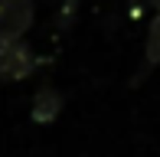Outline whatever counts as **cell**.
Returning <instances> with one entry per match:
<instances>
[{"label": "cell", "instance_id": "cell-5", "mask_svg": "<svg viewBox=\"0 0 160 157\" xmlns=\"http://www.w3.org/2000/svg\"><path fill=\"white\" fill-rule=\"evenodd\" d=\"M147 3H150V7H154V10H160V0H147Z\"/></svg>", "mask_w": 160, "mask_h": 157}, {"label": "cell", "instance_id": "cell-4", "mask_svg": "<svg viewBox=\"0 0 160 157\" xmlns=\"http://www.w3.org/2000/svg\"><path fill=\"white\" fill-rule=\"evenodd\" d=\"M144 59H147V69L160 66V10H157L154 23H150V30H147V46H144Z\"/></svg>", "mask_w": 160, "mask_h": 157}, {"label": "cell", "instance_id": "cell-6", "mask_svg": "<svg viewBox=\"0 0 160 157\" xmlns=\"http://www.w3.org/2000/svg\"><path fill=\"white\" fill-rule=\"evenodd\" d=\"M3 3H7V0H0V10H3Z\"/></svg>", "mask_w": 160, "mask_h": 157}, {"label": "cell", "instance_id": "cell-3", "mask_svg": "<svg viewBox=\"0 0 160 157\" xmlns=\"http://www.w3.org/2000/svg\"><path fill=\"white\" fill-rule=\"evenodd\" d=\"M62 108H65L62 92L52 89V85H39V92L33 95V105H30V118L36 124H52L62 115Z\"/></svg>", "mask_w": 160, "mask_h": 157}, {"label": "cell", "instance_id": "cell-1", "mask_svg": "<svg viewBox=\"0 0 160 157\" xmlns=\"http://www.w3.org/2000/svg\"><path fill=\"white\" fill-rule=\"evenodd\" d=\"M36 69V53L26 39H3L0 43V78L3 82H23Z\"/></svg>", "mask_w": 160, "mask_h": 157}, {"label": "cell", "instance_id": "cell-2", "mask_svg": "<svg viewBox=\"0 0 160 157\" xmlns=\"http://www.w3.org/2000/svg\"><path fill=\"white\" fill-rule=\"evenodd\" d=\"M36 3L33 0H7L0 10V43L3 39H23L26 30L33 26Z\"/></svg>", "mask_w": 160, "mask_h": 157}]
</instances>
